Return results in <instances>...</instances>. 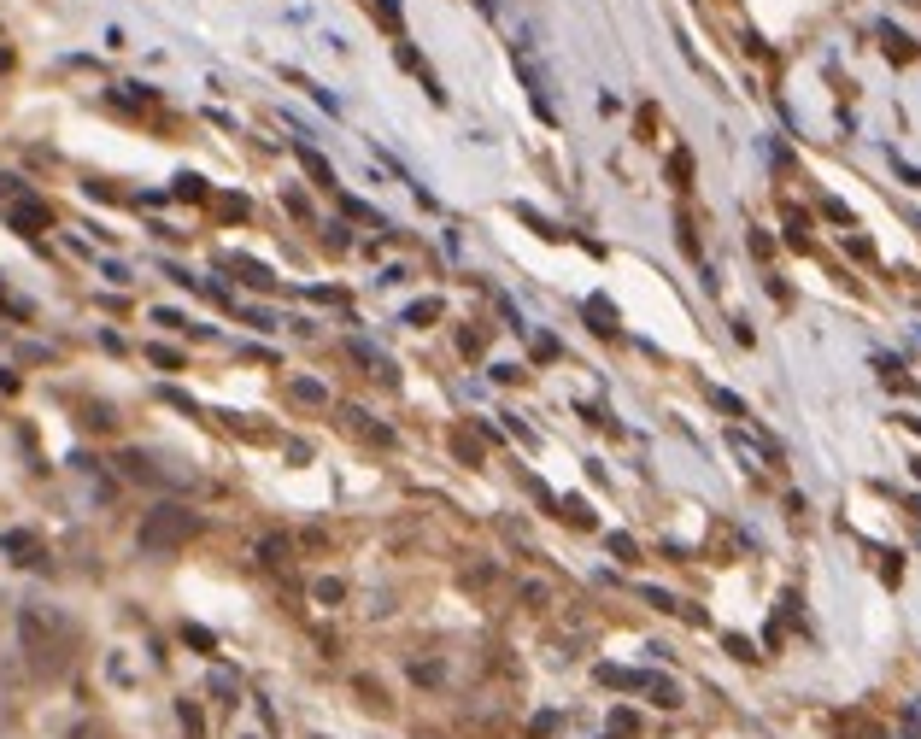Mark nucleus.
<instances>
[{
	"instance_id": "nucleus-3",
	"label": "nucleus",
	"mask_w": 921,
	"mask_h": 739,
	"mask_svg": "<svg viewBox=\"0 0 921 739\" xmlns=\"http://www.w3.org/2000/svg\"><path fill=\"white\" fill-rule=\"evenodd\" d=\"M0 552H6L12 563H42V540L24 534V529H12V534H0Z\"/></svg>"
},
{
	"instance_id": "nucleus-2",
	"label": "nucleus",
	"mask_w": 921,
	"mask_h": 739,
	"mask_svg": "<svg viewBox=\"0 0 921 739\" xmlns=\"http://www.w3.org/2000/svg\"><path fill=\"white\" fill-rule=\"evenodd\" d=\"M200 534V517L182 505H159L153 517L141 522V546H153V552H177L182 540H194Z\"/></svg>"
},
{
	"instance_id": "nucleus-4",
	"label": "nucleus",
	"mask_w": 921,
	"mask_h": 739,
	"mask_svg": "<svg viewBox=\"0 0 921 739\" xmlns=\"http://www.w3.org/2000/svg\"><path fill=\"white\" fill-rule=\"evenodd\" d=\"M12 223H18L24 235H35V229H47V206H35V199H24V206H12Z\"/></svg>"
},
{
	"instance_id": "nucleus-1",
	"label": "nucleus",
	"mask_w": 921,
	"mask_h": 739,
	"mask_svg": "<svg viewBox=\"0 0 921 739\" xmlns=\"http://www.w3.org/2000/svg\"><path fill=\"white\" fill-rule=\"evenodd\" d=\"M18 640H24V651H30V663H35V675H59L65 669V622H59V610H47V605H24L18 610Z\"/></svg>"
}]
</instances>
